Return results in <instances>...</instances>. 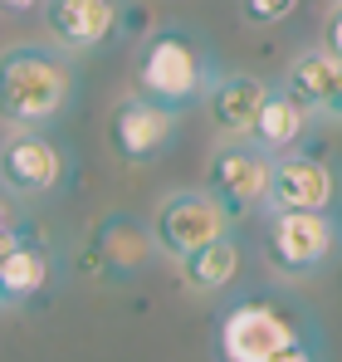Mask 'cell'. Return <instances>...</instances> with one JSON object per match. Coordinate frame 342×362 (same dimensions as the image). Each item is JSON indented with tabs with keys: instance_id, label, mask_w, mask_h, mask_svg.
I'll use <instances>...</instances> for the list:
<instances>
[{
	"instance_id": "obj_10",
	"label": "cell",
	"mask_w": 342,
	"mask_h": 362,
	"mask_svg": "<svg viewBox=\"0 0 342 362\" xmlns=\"http://www.w3.org/2000/svg\"><path fill=\"white\" fill-rule=\"evenodd\" d=\"M152 226H142L137 216H103L98 221V230H93V240H88V269L98 274V279H132V274H142L147 269V259H152Z\"/></svg>"
},
{
	"instance_id": "obj_8",
	"label": "cell",
	"mask_w": 342,
	"mask_h": 362,
	"mask_svg": "<svg viewBox=\"0 0 342 362\" xmlns=\"http://www.w3.org/2000/svg\"><path fill=\"white\" fill-rule=\"evenodd\" d=\"M64 172L69 157L45 127H20L0 142V186L15 196H54Z\"/></svg>"
},
{
	"instance_id": "obj_5",
	"label": "cell",
	"mask_w": 342,
	"mask_h": 362,
	"mask_svg": "<svg viewBox=\"0 0 342 362\" xmlns=\"http://www.w3.org/2000/svg\"><path fill=\"white\" fill-rule=\"evenodd\" d=\"M220 235H230V216L216 206V196L206 186L201 191H171L152 216V240L171 259H186Z\"/></svg>"
},
{
	"instance_id": "obj_21",
	"label": "cell",
	"mask_w": 342,
	"mask_h": 362,
	"mask_svg": "<svg viewBox=\"0 0 342 362\" xmlns=\"http://www.w3.org/2000/svg\"><path fill=\"white\" fill-rule=\"evenodd\" d=\"M20 240H25V230H20V226H0V259H5Z\"/></svg>"
},
{
	"instance_id": "obj_6",
	"label": "cell",
	"mask_w": 342,
	"mask_h": 362,
	"mask_svg": "<svg viewBox=\"0 0 342 362\" xmlns=\"http://www.w3.org/2000/svg\"><path fill=\"white\" fill-rule=\"evenodd\" d=\"M269 167H274V157H264L254 142H225L211 157L206 191L216 196V206L230 216V226L244 221V216H254L264 206V196H269Z\"/></svg>"
},
{
	"instance_id": "obj_23",
	"label": "cell",
	"mask_w": 342,
	"mask_h": 362,
	"mask_svg": "<svg viewBox=\"0 0 342 362\" xmlns=\"http://www.w3.org/2000/svg\"><path fill=\"white\" fill-rule=\"evenodd\" d=\"M0 226H15V206H10L5 191H0Z\"/></svg>"
},
{
	"instance_id": "obj_4",
	"label": "cell",
	"mask_w": 342,
	"mask_h": 362,
	"mask_svg": "<svg viewBox=\"0 0 342 362\" xmlns=\"http://www.w3.org/2000/svg\"><path fill=\"white\" fill-rule=\"evenodd\" d=\"M298 338L303 333L288 308H279L274 299H240L235 308H225V318L216 328V353L220 362H269L279 348Z\"/></svg>"
},
{
	"instance_id": "obj_24",
	"label": "cell",
	"mask_w": 342,
	"mask_h": 362,
	"mask_svg": "<svg viewBox=\"0 0 342 362\" xmlns=\"http://www.w3.org/2000/svg\"><path fill=\"white\" fill-rule=\"evenodd\" d=\"M338 5H342V0H338Z\"/></svg>"
},
{
	"instance_id": "obj_18",
	"label": "cell",
	"mask_w": 342,
	"mask_h": 362,
	"mask_svg": "<svg viewBox=\"0 0 342 362\" xmlns=\"http://www.w3.org/2000/svg\"><path fill=\"white\" fill-rule=\"evenodd\" d=\"M323 49L342 64V5H333L328 20H323Z\"/></svg>"
},
{
	"instance_id": "obj_20",
	"label": "cell",
	"mask_w": 342,
	"mask_h": 362,
	"mask_svg": "<svg viewBox=\"0 0 342 362\" xmlns=\"http://www.w3.org/2000/svg\"><path fill=\"white\" fill-rule=\"evenodd\" d=\"M318 118H328V122H342V74H338V83H333V98L323 103V113Z\"/></svg>"
},
{
	"instance_id": "obj_2",
	"label": "cell",
	"mask_w": 342,
	"mask_h": 362,
	"mask_svg": "<svg viewBox=\"0 0 342 362\" xmlns=\"http://www.w3.org/2000/svg\"><path fill=\"white\" fill-rule=\"evenodd\" d=\"M211 78H216V64L201 49V40L186 30H157L137 49V93L171 113L201 103Z\"/></svg>"
},
{
	"instance_id": "obj_22",
	"label": "cell",
	"mask_w": 342,
	"mask_h": 362,
	"mask_svg": "<svg viewBox=\"0 0 342 362\" xmlns=\"http://www.w3.org/2000/svg\"><path fill=\"white\" fill-rule=\"evenodd\" d=\"M40 0H0V15H35Z\"/></svg>"
},
{
	"instance_id": "obj_13",
	"label": "cell",
	"mask_w": 342,
	"mask_h": 362,
	"mask_svg": "<svg viewBox=\"0 0 342 362\" xmlns=\"http://www.w3.org/2000/svg\"><path fill=\"white\" fill-rule=\"evenodd\" d=\"M54 279V250L35 235L15 245L5 259H0V308H20V303L40 299Z\"/></svg>"
},
{
	"instance_id": "obj_1",
	"label": "cell",
	"mask_w": 342,
	"mask_h": 362,
	"mask_svg": "<svg viewBox=\"0 0 342 362\" xmlns=\"http://www.w3.org/2000/svg\"><path fill=\"white\" fill-rule=\"evenodd\" d=\"M73 103V64L54 45H10L0 49V122L49 127Z\"/></svg>"
},
{
	"instance_id": "obj_3",
	"label": "cell",
	"mask_w": 342,
	"mask_h": 362,
	"mask_svg": "<svg viewBox=\"0 0 342 362\" xmlns=\"http://www.w3.org/2000/svg\"><path fill=\"white\" fill-rule=\"evenodd\" d=\"M342 245V226L333 211H269L264 255L279 274H313Z\"/></svg>"
},
{
	"instance_id": "obj_17",
	"label": "cell",
	"mask_w": 342,
	"mask_h": 362,
	"mask_svg": "<svg viewBox=\"0 0 342 362\" xmlns=\"http://www.w3.org/2000/svg\"><path fill=\"white\" fill-rule=\"evenodd\" d=\"M240 10L249 25H279L298 10V0H240Z\"/></svg>"
},
{
	"instance_id": "obj_12",
	"label": "cell",
	"mask_w": 342,
	"mask_h": 362,
	"mask_svg": "<svg viewBox=\"0 0 342 362\" xmlns=\"http://www.w3.org/2000/svg\"><path fill=\"white\" fill-rule=\"evenodd\" d=\"M264 98H269V83H264L259 74H216L211 88H206L211 127H216L225 142H249Z\"/></svg>"
},
{
	"instance_id": "obj_15",
	"label": "cell",
	"mask_w": 342,
	"mask_h": 362,
	"mask_svg": "<svg viewBox=\"0 0 342 362\" xmlns=\"http://www.w3.org/2000/svg\"><path fill=\"white\" fill-rule=\"evenodd\" d=\"M338 74H342V64L323 49V45H313V49H303V54H293V64L284 69V88L293 103H303L313 118L323 113V103L333 98V83H338Z\"/></svg>"
},
{
	"instance_id": "obj_14",
	"label": "cell",
	"mask_w": 342,
	"mask_h": 362,
	"mask_svg": "<svg viewBox=\"0 0 342 362\" xmlns=\"http://www.w3.org/2000/svg\"><path fill=\"white\" fill-rule=\"evenodd\" d=\"M308 122H313V113H308L303 103H293L284 88H269V98H264V108H259V118H254L249 142H254L264 157H284V152H298V142L308 137Z\"/></svg>"
},
{
	"instance_id": "obj_11",
	"label": "cell",
	"mask_w": 342,
	"mask_h": 362,
	"mask_svg": "<svg viewBox=\"0 0 342 362\" xmlns=\"http://www.w3.org/2000/svg\"><path fill=\"white\" fill-rule=\"evenodd\" d=\"M40 15L59 49H103L122 30V0H40Z\"/></svg>"
},
{
	"instance_id": "obj_7",
	"label": "cell",
	"mask_w": 342,
	"mask_h": 362,
	"mask_svg": "<svg viewBox=\"0 0 342 362\" xmlns=\"http://www.w3.org/2000/svg\"><path fill=\"white\" fill-rule=\"evenodd\" d=\"M342 201V177L328 157L313 152H284L269 167V211H333L338 216Z\"/></svg>"
},
{
	"instance_id": "obj_16",
	"label": "cell",
	"mask_w": 342,
	"mask_h": 362,
	"mask_svg": "<svg viewBox=\"0 0 342 362\" xmlns=\"http://www.w3.org/2000/svg\"><path fill=\"white\" fill-rule=\"evenodd\" d=\"M235 274H240V240L235 235H220L181 259V284L191 294H220L235 284Z\"/></svg>"
},
{
	"instance_id": "obj_19",
	"label": "cell",
	"mask_w": 342,
	"mask_h": 362,
	"mask_svg": "<svg viewBox=\"0 0 342 362\" xmlns=\"http://www.w3.org/2000/svg\"><path fill=\"white\" fill-rule=\"evenodd\" d=\"M269 362H318V358H313V348H308V343L298 338V343H288V348H279V353H274Z\"/></svg>"
},
{
	"instance_id": "obj_9",
	"label": "cell",
	"mask_w": 342,
	"mask_h": 362,
	"mask_svg": "<svg viewBox=\"0 0 342 362\" xmlns=\"http://www.w3.org/2000/svg\"><path fill=\"white\" fill-rule=\"evenodd\" d=\"M176 122H181V118H176L171 108L152 103V98H142V93H132V98L113 103L108 142H113V152L127 162V167H147V162H157V157L171 147Z\"/></svg>"
}]
</instances>
